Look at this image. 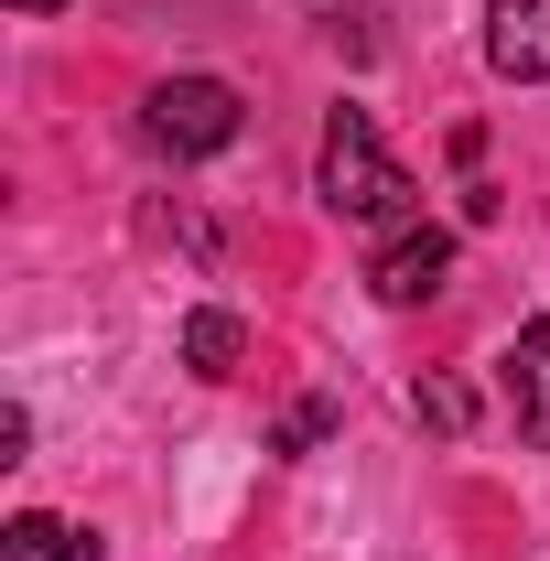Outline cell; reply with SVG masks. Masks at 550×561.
<instances>
[{
	"label": "cell",
	"instance_id": "6da1fadb",
	"mask_svg": "<svg viewBox=\"0 0 550 561\" xmlns=\"http://www.w3.org/2000/svg\"><path fill=\"white\" fill-rule=\"evenodd\" d=\"M313 195H324L345 227H400V216H411V173H400V151L378 140V119H367V108H335V119H324Z\"/></svg>",
	"mask_w": 550,
	"mask_h": 561
},
{
	"label": "cell",
	"instance_id": "7a4b0ae2",
	"mask_svg": "<svg viewBox=\"0 0 550 561\" xmlns=\"http://www.w3.org/2000/svg\"><path fill=\"white\" fill-rule=\"evenodd\" d=\"M238 87L227 76H162L151 98H140V140L162 151V162H206V151H227L238 140Z\"/></svg>",
	"mask_w": 550,
	"mask_h": 561
},
{
	"label": "cell",
	"instance_id": "3957f363",
	"mask_svg": "<svg viewBox=\"0 0 550 561\" xmlns=\"http://www.w3.org/2000/svg\"><path fill=\"white\" fill-rule=\"evenodd\" d=\"M454 260H465V249H454V227H400V238H378L367 280H378V302H400V313H411V302H432V291L454 280Z\"/></svg>",
	"mask_w": 550,
	"mask_h": 561
},
{
	"label": "cell",
	"instance_id": "277c9868",
	"mask_svg": "<svg viewBox=\"0 0 550 561\" xmlns=\"http://www.w3.org/2000/svg\"><path fill=\"white\" fill-rule=\"evenodd\" d=\"M485 66L507 87H550V0H485Z\"/></svg>",
	"mask_w": 550,
	"mask_h": 561
},
{
	"label": "cell",
	"instance_id": "5b68a950",
	"mask_svg": "<svg viewBox=\"0 0 550 561\" xmlns=\"http://www.w3.org/2000/svg\"><path fill=\"white\" fill-rule=\"evenodd\" d=\"M507 411H518L529 443H550V313L518 324V346H507Z\"/></svg>",
	"mask_w": 550,
	"mask_h": 561
},
{
	"label": "cell",
	"instance_id": "8992f818",
	"mask_svg": "<svg viewBox=\"0 0 550 561\" xmlns=\"http://www.w3.org/2000/svg\"><path fill=\"white\" fill-rule=\"evenodd\" d=\"M238 356H249V324H238V313H184V367H195V378H238Z\"/></svg>",
	"mask_w": 550,
	"mask_h": 561
},
{
	"label": "cell",
	"instance_id": "52a82bcc",
	"mask_svg": "<svg viewBox=\"0 0 550 561\" xmlns=\"http://www.w3.org/2000/svg\"><path fill=\"white\" fill-rule=\"evenodd\" d=\"M411 411H421V432H475V389L465 378H421Z\"/></svg>",
	"mask_w": 550,
	"mask_h": 561
},
{
	"label": "cell",
	"instance_id": "ba28073f",
	"mask_svg": "<svg viewBox=\"0 0 550 561\" xmlns=\"http://www.w3.org/2000/svg\"><path fill=\"white\" fill-rule=\"evenodd\" d=\"M55 529H66V518H44V507H22V518L0 529V561H55Z\"/></svg>",
	"mask_w": 550,
	"mask_h": 561
},
{
	"label": "cell",
	"instance_id": "9c48e42d",
	"mask_svg": "<svg viewBox=\"0 0 550 561\" xmlns=\"http://www.w3.org/2000/svg\"><path fill=\"white\" fill-rule=\"evenodd\" d=\"M335 432V400H302V411H280V432H271V454H313Z\"/></svg>",
	"mask_w": 550,
	"mask_h": 561
},
{
	"label": "cell",
	"instance_id": "30bf717a",
	"mask_svg": "<svg viewBox=\"0 0 550 561\" xmlns=\"http://www.w3.org/2000/svg\"><path fill=\"white\" fill-rule=\"evenodd\" d=\"M22 454H33V411H22V400H0V465H22Z\"/></svg>",
	"mask_w": 550,
	"mask_h": 561
},
{
	"label": "cell",
	"instance_id": "8fae6325",
	"mask_svg": "<svg viewBox=\"0 0 550 561\" xmlns=\"http://www.w3.org/2000/svg\"><path fill=\"white\" fill-rule=\"evenodd\" d=\"M11 11H66V0H11Z\"/></svg>",
	"mask_w": 550,
	"mask_h": 561
}]
</instances>
